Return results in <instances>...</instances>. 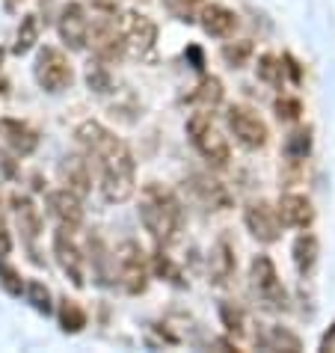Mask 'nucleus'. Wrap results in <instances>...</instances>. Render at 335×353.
I'll list each match as a JSON object with an SVG mask.
<instances>
[{"instance_id": "1", "label": "nucleus", "mask_w": 335, "mask_h": 353, "mask_svg": "<svg viewBox=\"0 0 335 353\" xmlns=\"http://www.w3.org/2000/svg\"><path fill=\"white\" fill-rule=\"evenodd\" d=\"M77 143L83 154L98 170V188L107 202H128L136 190V163L122 137H116L107 125L86 119L77 125Z\"/></svg>"}, {"instance_id": "2", "label": "nucleus", "mask_w": 335, "mask_h": 353, "mask_svg": "<svg viewBox=\"0 0 335 353\" xmlns=\"http://www.w3.org/2000/svg\"><path fill=\"white\" fill-rule=\"evenodd\" d=\"M140 223L157 241V247H170L179 241L184 225V208L170 188L161 181H149L140 190Z\"/></svg>"}, {"instance_id": "3", "label": "nucleus", "mask_w": 335, "mask_h": 353, "mask_svg": "<svg viewBox=\"0 0 335 353\" xmlns=\"http://www.w3.org/2000/svg\"><path fill=\"white\" fill-rule=\"evenodd\" d=\"M187 137H190L193 149L202 154L211 166H229L232 161V149L225 143V137L214 128V119L208 110H196L190 119H187Z\"/></svg>"}, {"instance_id": "4", "label": "nucleus", "mask_w": 335, "mask_h": 353, "mask_svg": "<svg viewBox=\"0 0 335 353\" xmlns=\"http://www.w3.org/2000/svg\"><path fill=\"white\" fill-rule=\"evenodd\" d=\"M36 83L42 86L45 92H63L74 83V68L68 63V57L54 45L39 48L36 54V65H33Z\"/></svg>"}, {"instance_id": "5", "label": "nucleus", "mask_w": 335, "mask_h": 353, "mask_svg": "<svg viewBox=\"0 0 335 353\" xmlns=\"http://www.w3.org/2000/svg\"><path fill=\"white\" fill-rule=\"evenodd\" d=\"M225 122H229L234 140H238L243 149L258 152V149H264V145L270 143L267 122H264L258 116V110H252L250 104H232L229 113H225Z\"/></svg>"}, {"instance_id": "6", "label": "nucleus", "mask_w": 335, "mask_h": 353, "mask_svg": "<svg viewBox=\"0 0 335 353\" xmlns=\"http://www.w3.org/2000/svg\"><path fill=\"white\" fill-rule=\"evenodd\" d=\"M116 268H119L122 288L131 297H140V294L149 291V261H145V252L136 241H125L116 250Z\"/></svg>"}, {"instance_id": "7", "label": "nucleus", "mask_w": 335, "mask_h": 353, "mask_svg": "<svg viewBox=\"0 0 335 353\" xmlns=\"http://www.w3.org/2000/svg\"><path fill=\"white\" fill-rule=\"evenodd\" d=\"M250 285L252 291L258 294L261 303H267L270 309H285L288 306V291H285L282 279H279V270L270 256H255L250 264Z\"/></svg>"}, {"instance_id": "8", "label": "nucleus", "mask_w": 335, "mask_h": 353, "mask_svg": "<svg viewBox=\"0 0 335 353\" xmlns=\"http://www.w3.org/2000/svg\"><path fill=\"white\" fill-rule=\"evenodd\" d=\"M86 45H92V54L98 63H119L128 45H125V36H122V27L116 24V18L104 15L98 24L90 27V36H86Z\"/></svg>"}, {"instance_id": "9", "label": "nucleus", "mask_w": 335, "mask_h": 353, "mask_svg": "<svg viewBox=\"0 0 335 353\" xmlns=\"http://www.w3.org/2000/svg\"><path fill=\"white\" fill-rule=\"evenodd\" d=\"M122 36H125V45L128 51H131L134 57H140V60H145V57H152L154 45H157V24L152 21L149 15L143 12H125L122 18Z\"/></svg>"}, {"instance_id": "10", "label": "nucleus", "mask_w": 335, "mask_h": 353, "mask_svg": "<svg viewBox=\"0 0 335 353\" xmlns=\"http://www.w3.org/2000/svg\"><path fill=\"white\" fill-rule=\"evenodd\" d=\"M243 223H246V229L252 232V238L261 241V243H276L282 238L279 214H276V205H270L267 199H258V202L246 205Z\"/></svg>"}, {"instance_id": "11", "label": "nucleus", "mask_w": 335, "mask_h": 353, "mask_svg": "<svg viewBox=\"0 0 335 353\" xmlns=\"http://www.w3.org/2000/svg\"><path fill=\"white\" fill-rule=\"evenodd\" d=\"M57 30H60V39L65 42V48L72 51H83L86 48V36H90V18H86L83 3H65L60 9V18H57Z\"/></svg>"}, {"instance_id": "12", "label": "nucleus", "mask_w": 335, "mask_h": 353, "mask_svg": "<svg viewBox=\"0 0 335 353\" xmlns=\"http://www.w3.org/2000/svg\"><path fill=\"white\" fill-rule=\"evenodd\" d=\"M54 256L60 261V268L65 270V276L72 279L74 288H83V256L74 243L72 225H60L54 232Z\"/></svg>"}, {"instance_id": "13", "label": "nucleus", "mask_w": 335, "mask_h": 353, "mask_svg": "<svg viewBox=\"0 0 335 353\" xmlns=\"http://www.w3.org/2000/svg\"><path fill=\"white\" fill-rule=\"evenodd\" d=\"M190 190L196 196V202H199L202 208H208V211H229L234 205L229 188H225L220 179H214V175H193Z\"/></svg>"}, {"instance_id": "14", "label": "nucleus", "mask_w": 335, "mask_h": 353, "mask_svg": "<svg viewBox=\"0 0 335 353\" xmlns=\"http://www.w3.org/2000/svg\"><path fill=\"white\" fill-rule=\"evenodd\" d=\"M276 214H279V223L291 229H309L314 223V205L303 193H282L276 202Z\"/></svg>"}, {"instance_id": "15", "label": "nucleus", "mask_w": 335, "mask_h": 353, "mask_svg": "<svg viewBox=\"0 0 335 353\" xmlns=\"http://www.w3.org/2000/svg\"><path fill=\"white\" fill-rule=\"evenodd\" d=\"M199 24L202 30L208 33L211 39H229L234 30H238V15L234 9L223 6V3H202L199 9Z\"/></svg>"}, {"instance_id": "16", "label": "nucleus", "mask_w": 335, "mask_h": 353, "mask_svg": "<svg viewBox=\"0 0 335 353\" xmlns=\"http://www.w3.org/2000/svg\"><path fill=\"white\" fill-rule=\"evenodd\" d=\"M0 140H3L15 154H33L39 149V134L21 119H0Z\"/></svg>"}, {"instance_id": "17", "label": "nucleus", "mask_w": 335, "mask_h": 353, "mask_svg": "<svg viewBox=\"0 0 335 353\" xmlns=\"http://www.w3.org/2000/svg\"><path fill=\"white\" fill-rule=\"evenodd\" d=\"M48 208H51V214L63 225H72L74 229V225L83 223V199L74 196L72 190H65V188L48 193Z\"/></svg>"}, {"instance_id": "18", "label": "nucleus", "mask_w": 335, "mask_h": 353, "mask_svg": "<svg viewBox=\"0 0 335 353\" xmlns=\"http://www.w3.org/2000/svg\"><path fill=\"white\" fill-rule=\"evenodd\" d=\"M208 270H211V282L216 285H225L234 270H238V256H234V247L229 238H220L211 247V256H208Z\"/></svg>"}, {"instance_id": "19", "label": "nucleus", "mask_w": 335, "mask_h": 353, "mask_svg": "<svg viewBox=\"0 0 335 353\" xmlns=\"http://www.w3.org/2000/svg\"><path fill=\"white\" fill-rule=\"evenodd\" d=\"M12 208L18 217V229H21V238L27 241V247H33V241L42 234V211L36 208V202L24 193L12 196Z\"/></svg>"}, {"instance_id": "20", "label": "nucleus", "mask_w": 335, "mask_h": 353, "mask_svg": "<svg viewBox=\"0 0 335 353\" xmlns=\"http://www.w3.org/2000/svg\"><path fill=\"white\" fill-rule=\"evenodd\" d=\"M60 172H63V184H65V190H72L74 196H81V199L92 190L90 161H83L81 154H68V158L63 161V166H60Z\"/></svg>"}, {"instance_id": "21", "label": "nucleus", "mask_w": 335, "mask_h": 353, "mask_svg": "<svg viewBox=\"0 0 335 353\" xmlns=\"http://www.w3.org/2000/svg\"><path fill=\"white\" fill-rule=\"evenodd\" d=\"M255 345H258L261 350L303 353V341H300V336H294V332H291V330H285V327H276V323H270V327H261L258 332H255Z\"/></svg>"}, {"instance_id": "22", "label": "nucleus", "mask_w": 335, "mask_h": 353, "mask_svg": "<svg viewBox=\"0 0 335 353\" xmlns=\"http://www.w3.org/2000/svg\"><path fill=\"white\" fill-rule=\"evenodd\" d=\"M291 259H294V268H297L300 276H309L321 259V241L314 238L312 232H303L291 247Z\"/></svg>"}, {"instance_id": "23", "label": "nucleus", "mask_w": 335, "mask_h": 353, "mask_svg": "<svg viewBox=\"0 0 335 353\" xmlns=\"http://www.w3.org/2000/svg\"><path fill=\"white\" fill-rule=\"evenodd\" d=\"M223 95H225V90H223V81H220V77L205 74L202 81L196 83V90L187 95V101L196 104L199 110H214L216 104H223Z\"/></svg>"}, {"instance_id": "24", "label": "nucleus", "mask_w": 335, "mask_h": 353, "mask_svg": "<svg viewBox=\"0 0 335 353\" xmlns=\"http://www.w3.org/2000/svg\"><path fill=\"white\" fill-rule=\"evenodd\" d=\"M312 145H314V137H312V128H309V125H305V128H294L288 137H285L282 154H285V161H297V163H303V161L312 154Z\"/></svg>"}, {"instance_id": "25", "label": "nucleus", "mask_w": 335, "mask_h": 353, "mask_svg": "<svg viewBox=\"0 0 335 353\" xmlns=\"http://www.w3.org/2000/svg\"><path fill=\"white\" fill-rule=\"evenodd\" d=\"M255 74H258V81H264L267 86H276V90H282V83H285L282 57H276V54H261V57H258V65H255Z\"/></svg>"}, {"instance_id": "26", "label": "nucleus", "mask_w": 335, "mask_h": 353, "mask_svg": "<svg viewBox=\"0 0 335 353\" xmlns=\"http://www.w3.org/2000/svg\"><path fill=\"white\" fill-rule=\"evenodd\" d=\"M60 327L65 332H81L86 327V312L77 300H60Z\"/></svg>"}, {"instance_id": "27", "label": "nucleus", "mask_w": 335, "mask_h": 353, "mask_svg": "<svg viewBox=\"0 0 335 353\" xmlns=\"http://www.w3.org/2000/svg\"><path fill=\"white\" fill-rule=\"evenodd\" d=\"M220 321L232 339L246 336V315H243L241 306H234V303H220Z\"/></svg>"}, {"instance_id": "28", "label": "nucleus", "mask_w": 335, "mask_h": 353, "mask_svg": "<svg viewBox=\"0 0 335 353\" xmlns=\"http://www.w3.org/2000/svg\"><path fill=\"white\" fill-rule=\"evenodd\" d=\"M39 42V18L36 15H24L21 18V27H18V36H15V48L12 51L21 57L27 51H33Z\"/></svg>"}, {"instance_id": "29", "label": "nucleus", "mask_w": 335, "mask_h": 353, "mask_svg": "<svg viewBox=\"0 0 335 353\" xmlns=\"http://www.w3.org/2000/svg\"><path fill=\"white\" fill-rule=\"evenodd\" d=\"M152 270H154L161 279L172 282V285H179V288H184V285H187L184 276H181V270H179V264H175L170 256H166L163 247H161V250H157L154 256H152Z\"/></svg>"}, {"instance_id": "30", "label": "nucleus", "mask_w": 335, "mask_h": 353, "mask_svg": "<svg viewBox=\"0 0 335 353\" xmlns=\"http://www.w3.org/2000/svg\"><path fill=\"white\" fill-rule=\"evenodd\" d=\"M24 294H27V300H30V306L36 312H42V315H51L54 306H51V291H48V285L42 279H30V282H24Z\"/></svg>"}, {"instance_id": "31", "label": "nucleus", "mask_w": 335, "mask_h": 353, "mask_svg": "<svg viewBox=\"0 0 335 353\" xmlns=\"http://www.w3.org/2000/svg\"><path fill=\"white\" fill-rule=\"evenodd\" d=\"M273 110H276V119L285 122V125H294V122H300L303 119V101L300 98H294V95H279L276 98V104H273Z\"/></svg>"}, {"instance_id": "32", "label": "nucleus", "mask_w": 335, "mask_h": 353, "mask_svg": "<svg viewBox=\"0 0 335 353\" xmlns=\"http://www.w3.org/2000/svg\"><path fill=\"white\" fill-rule=\"evenodd\" d=\"M202 3H205V0H163V9L175 18V21L190 24V21H196V15H199Z\"/></svg>"}, {"instance_id": "33", "label": "nucleus", "mask_w": 335, "mask_h": 353, "mask_svg": "<svg viewBox=\"0 0 335 353\" xmlns=\"http://www.w3.org/2000/svg\"><path fill=\"white\" fill-rule=\"evenodd\" d=\"M252 57V42L250 39H238V42H225L223 45V60L232 68H243Z\"/></svg>"}, {"instance_id": "34", "label": "nucleus", "mask_w": 335, "mask_h": 353, "mask_svg": "<svg viewBox=\"0 0 335 353\" xmlns=\"http://www.w3.org/2000/svg\"><path fill=\"white\" fill-rule=\"evenodd\" d=\"M86 83H90L92 92H110L113 90V77L110 72L104 68V63H90V68H86Z\"/></svg>"}, {"instance_id": "35", "label": "nucleus", "mask_w": 335, "mask_h": 353, "mask_svg": "<svg viewBox=\"0 0 335 353\" xmlns=\"http://www.w3.org/2000/svg\"><path fill=\"white\" fill-rule=\"evenodd\" d=\"M0 285H3L6 294H12V297H21V294H24L21 273H18L12 264H6V261H0Z\"/></svg>"}, {"instance_id": "36", "label": "nucleus", "mask_w": 335, "mask_h": 353, "mask_svg": "<svg viewBox=\"0 0 335 353\" xmlns=\"http://www.w3.org/2000/svg\"><path fill=\"white\" fill-rule=\"evenodd\" d=\"M282 68H285V74H291V81H294V83H300V81H303V68H300V63L294 60L291 54H282Z\"/></svg>"}, {"instance_id": "37", "label": "nucleus", "mask_w": 335, "mask_h": 353, "mask_svg": "<svg viewBox=\"0 0 335 353\" xmlns=\"http://www.w3.org/2000/svg\"><path fill=\"white\" fill-rule=\"evenodd\" d=\"M12 252V234H9L3 217H0V256H9Z\"/></svg>"}, {"instance_id": "38", "label": "nucleus", "mask_w": 335, "mask_h": 353, "mask_svg": "<svg viewBox=\"0 0 335 353\" xmlns=\"http://www.w3.org/2000/svg\"><path fill=\"white\" fill-rule=\"evenodd\" d=\"M90 3L101 15H116V9H119V6H116V0H90Z\"/></svg>"}, {"instance_id": "39", "label": "nucleus", "mask_w": 335, "mask_h": 353, "mask_svg": "<svg viewBox=\"0 0 335 353\" xmlns=\"http://www.w3.org/2000/svg\"><path fill=\"white\" fill-rule=\"evenodd\" d=\"M321 350H335V323H332V327L327 330V332H323V339H321Z\"/></svg>"}, {"instance_id": "40", "label": "nucleus", "mask_w": 335, "mask_h": 353, "mask_svg": "<svg viewBox=\"0 0 335 353\" xmlns=\"http://www.w3.org/2000/svg\"><path fill=\"white\" fill-rule=\"evenodd\" d=\"M187 54H190V57H193V63H196V68H202V65H205V60H202V51H199V48H187Z\"/></svg>"}, {"instance_id": "41", "label": "nucleus", "mask_w": 335, "mask_h": 353, "mask_svg": "<svg viewBox=\"0 0 335 353\" xmlns=\"http://www.w3.org/2000/svg\"><path fill=\"white\" fill-rule=\"evenodd\" d=\"M18 3H21V0H3V6H6V9H15Z\"/></svg>"}, {"instance_id": "42", "label": "nucleus", "mask_w": 335, "mask_h": 353, "mask_svg": "<svg viewBox=\"0 0 335 353\" xmlns=\"http://www.w3.org/2000/svg\"><path fill=\"white\" fill-rule=\"evenodd\" d=\"M0 63H3V48H0Z\"/></svg>"}]
</instances>
